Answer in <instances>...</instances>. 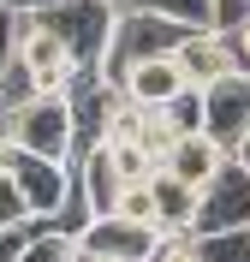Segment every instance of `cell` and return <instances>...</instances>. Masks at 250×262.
I'll return each instance as SVG.
<instances>
[{"label": "cell", "instance_id": "cell-1", "mask_svg": "<svg viewBox=\"0 0 250 262\" xmlns=\"http://www.w3.org/2000/svg\"><path fill=\"white\" fill-rule=\"evenodd\" d=\"M0 137L12 149L48 155V161H78V119L66 96H30L0 114Z\"/></svg>", "mask_w": 250, "mask_h": 262}, {"label": "cell", "instance_id": "cell-2", "mask_svg": "<svg viewBox=\"0 0 250 262\" xmlns=\"http://www.w3.org/2000/svg\"><path fill=\"white\" fill-rule=\"evenodd\" d=\"M48 36H60L72 48V60L83 72H101L107 48H113V24H119V6L113 0H66V6H48V12H30Z\"/></svg>", "mask_w": 250, "mask_h": 262}, {"label": "cell", "instance_id": "cell-3", "mask_svg": "<svg viewBox=\"0 0 250 262\" xmlns=\"http://www.w3.org/2000/svg\"><path fill=\"white\" fill-rule=\"evenodd\" d=\"M191 30V24H179V18H161V12H119L113 24V48H107V60H101V78L113 83V90H125V78H131L137 60H155V54H173L179 48V36Z\"/></svg>", "mask_w": 250, "mask_h": 262}, {"label": "cell", "instance_id": "cell-4", "mask_svg": "<svg viewBox=\"0 0 250 262\" xmlns=\"http://www.w3.org/2000/svg\"><path fill=\"white\" fill-rule=\"evenodd\" d=\"M18 72L30 83V96H66L83 66L72 60V48L60 36H48L30 12H18Z\"/></svg>", "mask_w": 250, "mask_h": 262}, {"label": "cell", "instance_id": "cell-5", "mask_svg": "<svg viewBox=\"0 0 250 262\" xmlns=\"http://www.w3.org/2000/svg\"><path fill=\"white\" fill-rule=\"evenodd\" d=\"M6 173H12V185L24 191V203H30L36 221H60V209H66L72 191H78L72 161H48V155H30V149H12V143H6Z\"/></svg>", "mask_w": 250, "mask_h": 262}, {"label": "cell", "instance_id": "cell-6", "mask_svg": "<svg viewBox=\"0 0 250 262\" xmlns=\"http://www.w3.org/2000/svg\"><path fill=\"white\" fill-rule=\"evenodd\" d=\"M238 227H250V167L238 161H226L215 173V179L202 185V203H197V238L202 232H238Z\"/></svg>", "mask_w": 250, "mask_h": 262}, {"label": "cell", "instance_id": "cell-7", "mask_svg": "<svg viewBox=\"0 0 250 262\" xmlns=\"http://www.w3.org/2000/svg\"><path fill=\"white\" fill-rule=\"evenodd\" d=\"M202 131H209L226 155H238V149L250 143V78L244 72H226L220 83L202 90Z\"/></svg>", "mask_w": 250, "mask_h": 262}, {"label": "cell", "instance_id": "cell-8", "mask_svg": "<svg viewBox=\"0 0 250 262\" xmlns=\"http://www.w3.org/2000/svg\"><path fill=\"white\" fill-rule=\"evenodd\" d=\"M173 60H179V72H185L191 90H209V83H220L226 72H233V54H226L220 30H209V24H191V30L179 36Z\"/></svg>", "mask_w": 250, "mask_h": 262}, {"label": "cell", "instance_id": "cell-9", "mask_svg": "<svg viewBox=\"0 0 250 262\" xmlns=\"http://www.w3.org/2000/svg\"><path fill=\"white\" fill-rule=\"evenodd\" d=\"M155 238H161V227H137V221H125V214H96V221L83 227L78 245L101 250V256H119V262H143L155 250Z\"/></svg>", "mask_w": 250, "mask_h": 262}, {"label": "cell", "instance_id": "cell-10", "mask_svg": "<svg viewBox=\"0 0 250 262\" xmlns=\"http://www.w3.org/2000/svg\"><path fill=\"white\" fill-rule=\"evenodd\" d=\"M226 161H233V155H226V149H220L209 131H191V137H179V143L161 155V167H167V173H179V179H185V185H197V191L215 179Z\"/></svg>", "mask_w": 250, "mask_h": 262}, {"label": "cell", "instance_id": "cell-11", "mask_svg": "<svg viewBox=\"0 0 250 262\" xmlns=\"http://www.w3.org/2000/svg\"><path fill=\"white\" fill-rule=\"evenodd\" d=\"M149 196H155V227H161V232H191V227H197V203H202V191H197V185H185L179 173L155 167Z\"/></svg>", "mask_w": 250, "mask_h": 262}, {"label": "cell", "instance_id": "cell-12", "mask_svg": "<svg viewBox=\"0 0 250 262\" xmlns=\"http://www.w3.org/2000/svg\"><path fill=\"white\" fill-rule=\"evenodd\" d=\"M185 90H191V83H185V72H179V60H173V54L137 60V66H131V78H125V96L143 101V107H167V101L185 96Z\"/></svg>", "mask_w": 250, "mask_h": 262}, {"label": "cell", "instance_id": "cell-13", "mask_svg": "<svg viewBox=\"0 0 250 262\" xmlns=\"http://www.w3.org/2000/svg\"><path fill=\"white\" fill-rule=\"evenodd\" d=\"M78 232H60L48 227V221H36L30 238H24V250H18V262H78Z\"/></svg>", "mask_w": 250, "mask_h": 262}, {"label": "cell", "instance_id": "cell-14", "mask_svg": "<svg viewBox=\"0 0 250 262\" xmlns=\"http://www.w3.org/2000/svg\"><path fill=\"white\" fill-rule=\"evenodd\" d=\"M197 256L202 262H250V227H238V232H202Z\"/></svg>", "mask_w": 250, "mask_h": 262}, {"label": "cell", "instance_id": "cell-15", "mask_svg": "<svg viewBox=\"0 0 250 262\" xmlns=\"http://www.w3.org/2000/svg\"><path fill=\"white\" fill-rule=\"evenodd\" d=\"M119 12H161V18H179V24H209V0H113Z\"/></svg>", "mask_w": 250, "mask_h": 262}, {"label": "cell", "instance_id": "cell-16", "mask_svg": "<svg viewBox=\"0 0 250 262\" xmlns=\"http://www.w3.org/2000/svg\"><path fill=\"white\" fill-rule=\"evenodd\" d=\"M18 227H36V214L24 203V191L12 185V173H0V232H18Z\"/></svg>", "mask_w": 250, "mask_h": 262}, {"label": "cell", "instance_id": "cell-17", "mask_svg": "<svg viewBox=\"0 0 250 262\" xmlns=\"http://www.w3.org/2000/svg\"><path fill=\"white\" fill-rule=\"evenodd\" d=\"M167 114V125L179 131V137H191V131H202V90H185V96H173L161 107Z\"/></svg>", "mask_w": 250, "mask_h": 262}, {"label": "cell", "instance_id": "cell-18", "mask_svg": "<svg viewBox=\"0 0 250 262\" xmlns=\"http://www.w3.org/2000/svg\"><path fill=\"white\" fill-rule=\"evenodd\" d=\"M143 262H202L197 256V232H161Z\"/></svg>", "mask_w": 250, "mask_h": 262}, {"label": "cell", "instance_id": "cell-19", "mask_svg": "<svg viewBox=\"0 0 250 262\" xmlns=\"http://www.w3.org/2000/svg\"><path fill=\"white\" fill-rule=\"evenodd\" d=\"M113 214H125V221H137V227H155V196H149V179H143V185H125Z\"/></svg>", "mask_w": 250, "mask_h": 262}, {"label": "cell", "instance_id": "cell-20", "mask_svg": "<svg viewBox=\"0 0 250 262\" xmlns=\"http://www.w3.org/2000/svg\"><path fill=\"white\" fill-rule=\"evenodd\" d=\"M12 66H18V12H6V6H0V96H6Z\"/></svg>", "mask_w": 250, "mask_h": 262}, {"label": "cell", "instance_id": "cell-21", "mask_svg": "<svg viewBox=\"0 0 250 262\" xmlns=\"http://www.w3.org/2000/svg\"><path fill=\"white\" fill-rule=\"evenodd\" d=\"M250 24V0H209V30H238Z\"/></svg>", "mask_w": 250, "mask_h": 262}, {"label": "cell", "instance_id": "cell-22", "mask_svg": "<svg viewBox=\"0 0 250 262\" xmlns=\"http://www.w3.org/2000/svg\"><path fill=\"white\" fill-rule=\"evenodd\" d=\"M220 42H226V54H233V72H244V78H250V24L220 30Z\"/></svg>", "mask_w": 250, "mask_h": 262}, {"label": "cell", "instance_id": "cell-23", "mask_svg": "<svg viewBox=\"0 0 250 262\" xmlns=\"http://www.w3.org/2000/svg\"><path fill=\"white\" fill-rule=\"evenodd\" d=\"M24 238H30V227H18V232H0V262H18Z\"/></svg>", "mask_w": 250, "mask_h": 262}, {"label": "cell", "instance_id": "cell-24", "mask_svg": "<svg viewBox=\"0 0 250 262\" xmlns=\"http://www.w3.org/2000/svg\"><path fill=\"white\" fill-rule=\"evenodd\" d=\"M6 12H48V6H66V0H0Z\"/></svg>", "mask_w": 250, "mask_h": 262}, {"label": "cell", "instance_id": "cell-25", "mask_svg": "<svg viewBox=\"0 0 250 262\" xmlns=\"http://www.w3.org/2000/svg\"><path fill=\"white\" fill-rule=\"evenodd\" d=\"M0 173H6V137H0Z\"/></svg>", "mask_w": 250, "mask_h": 262}, {"label": "cell", "instance_id": "cell-26", "mask_svg": "<svg viewBox=\"0 0 250 262\" xmlns=\"http://www.w3.org/2000/svg\"><path fill=\"white\" fill-rule=\"evenodd\" d=\"M238 161H244V167H250V143H244V149H238Z\"/></svg>", "mask_w": 250, "mask_h": 262}]
</instances>
